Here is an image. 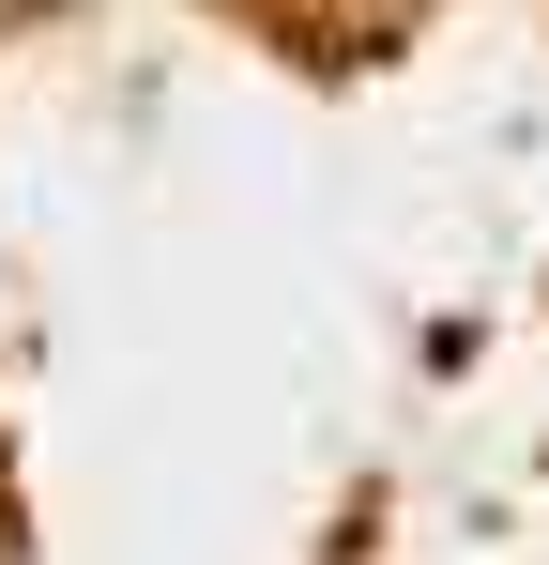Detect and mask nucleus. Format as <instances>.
<instances>
[]
</instances>
